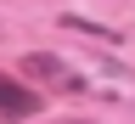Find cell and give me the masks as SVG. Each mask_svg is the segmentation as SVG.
Here are the masks:
<instances>
[{
	"instance_id": "6da1fadb",
	"label": "cell",
	"mask_w": 135,
	"mask_h": 124,
	"mask_svg": "<svg viewBox=\"0 0 135 124\" xmlns=\"http://www.w3.org/2000/svg\"><path fill=\"white\" fill-rule=\"evenodd\" d=\"M23 74L40 79V85H51V90H62V96H84V90H90V79H84L73 62L51 57V51H28V57H23Z\"/></svg>"
},
{
	"instance_id": "7a4b0ae2",
	"label": "cell",
	"mask_w": 135,
	"mask_h": 124,
	"mask_svg": "<svg viewBox=\"0 0 135 124\" xmlns=\"http://www.w3.org/2000/svg\"><path fill=\"white\" fill-rule=\"evenodd\" d=\"M28 113H40V96L28 85H17V79L0 74V118H28Z\"/></svg>"
},
{
	"instance_id": "3957f363",
	"label": "cell",
	"mask_w": 135,
	"mask_h": 124,
	"mask_svg": "<svg viewBox=\"0 0 135 124\" xmlns=\"http://www.w3.org/2000/svg\"><path fill=\"white\" fill-rule=\"evenodd\" d=\"M68 124H90V118H68Z\"/></svg>"
}]
</instances>
